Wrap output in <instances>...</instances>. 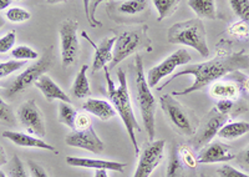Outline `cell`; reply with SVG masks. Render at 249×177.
<instances>
[{"mask_svg": "<svg viewBox=\"0 0 249 177\" xmlns=\"http://www.w3.org/2000/svg\"><path fill=\"white\" fill-rule=\"evenodd\" d=\"M249 66V56H247L243 53L230 55V56H218L210 61H204L201 64H195V65H186L181 71L176 72L168 79L166 83L159 86L157 90H162L164 86L172 83L173 80L183 76V75H192L193 84L190 88H184L182 91H175L173 96H184V95L192 94L195 91L202 90L206 86L215 83L218 79L226 76L230 72H234L239 69H246Z\"/></svg>", "mask_w": 249, "mask_h": 177, "instance_id": "cell-1", "label": "cell"}, {"mask_svg": "<svg viewBox=\"0 0 249 177\" xmlns=\"http://www.w3.org/2000/svg\"><path fill=\"white\" fill-rule=\"evenodd\" d=\"M105 70V77L106 83H107V95L110 97L112 106L116 110V114L120 115L122 123L124 125V129L127 131L128 137H130L131 142H132L133 147H135V152L136 155H140L139 143H137L136 139V131L141 132V126L137 123L136 117H135V112L132 109V104H131L130 92H128L127 86V79H126V74L122 69L117 70V79H119V86L115 85L113 80L111 79V74L108 68H104Z\"/></svg>", "mask_w": 249, "mask_h": 177, "instance_id": "cell-2", "label": "cell"}, {"mask_svg": "<svg viewBox=\"0 0 249 177\" xmlns=\"http://www.w3.org/2000/svg\"><path fill=\"white\" fill-rule=\"evenodd\" d=\"M133 76H135V97H136L137 105L141 112L142 121H143L144 131L147 134L150 142L155 141V115L156 104L155 96L151 92V88L148 86L147 79L144 76L143 61L141 55H136L135 63H133Z\"/></svg>", "mask_w": 249, "mask_h": 177, "instance_id": "cell-3", "label": "cell"}, {"mask_svg": "<svg viewBox=\"0 0 249 177\" xmlns=\"http://www.w3.org/2000/svg\"><path fill=\"white\" fill-rule=\"evenodd\" d=\"M167 39L171 44H179L195 49L201 56H210L206 28L201 19H191L173 24L168 30Z\"/></svg>", "mask_w": 249, "mask_h": 177, "instance_id": "cell-4", "label": "cell"}, {"mask_svg": "<svg viewBox=\"0 0 249 177\" xmlns=\"http://www.w3.org/2000/svg\"><path fill=\"white\" fill-rule=\"evenodd\" d=\"M51 64H53V48H49L36 63L29 65L21 74L18 75L14 80L4 88V96L12 99L15 95L25 91L26 88L34 85L39 80L41 75L46 74L50 70Z\"/></svg>", "mask_w": 249, "mask_h": 177, "instance_id": "cell-5", "label": "cell"}, {"mask_svg": "<svg viewBox=\"0 0 249 177\" xmlns=\"http://www.w3.org/2000/svg\"><path fill=\"white\" fill-rule=\"evenodd\" d=\"M160 104L176 131L183 136H193L196 134V126L193 125L192 119L183 105L176 100L173 95L166 94L161 96Z\"/></svg>", "mask_w": 249, "mask_h": 177, "instance_id": "cell-6", "label": "cell"}, {"mask_svg": "<svg viewBox=\"0 0 249 177\" xmlns=\"http://www.w3.org/2000/svg\"><path fill=\"white\" fill-rule=\"evenodd\" d=\"M77 28L79 23L71 19L60 24V54H61V65L64 68L72 65L79 56L80 43L77 37Z\"/></svg>", "mask_w": 249, "mask_h": 177, "instance_id": "cell-7", "label": "cell"}, {"mask_svg": "<svg viewBox=\"0 0 249 177\" xmlns=\"http://www.w3.org/2000/svg\"><path fill=\"white\" fill-rule=\"evenodd\" d=\"M17 117L20 125L31 135H35L39 139L46 136L45 119L43 112L40 111L35 100H28L19 106L17 111Z\"/></svg>", "mask_w": 249, "mask_h": 177, "instance_id": "cell-8", "label": "cell"}, {"mask_svg": "<svg viewBox=\"0 0 249 177\" xmlns=\"http://www.w3.org/2000/svg\"><path fill=\"white\" fill-rule=\"evenodd\" d=\"M191 60H192V56H191V54L187 52L186 49H178L177 52H175L170 56L166 57L159 65L150 69V71L147 72V76H146L148 86L151 88H156L162 79L172 74L176 69L179 68V66L187 65Z\"/></svg>", "mask_w": 249, "mask_h": 177, "instance_id": "cell-9", "label": "cell"}, {"mask_svg": "<svg viewBox=\"0 0 249 177\" xmlns=\"http://www.w3.org/2000/svg\"><path fill=\"white\" fill-rule=\"evenodd\" d=\"M228 115H223L217 111L215 107H213L208 114H207L204 123L198 129V131L195 134V137L191 140V145L195 150H201L206 145L213 141L218 135V131L221 130L222 126L227 124Z\"/></svg>", "mask_w": 249, "mask_h": 177, "instance_id": "cell-10", "label": "cell"}, {"mask_svg": "<svg viewBox=\"0 0 249 177\" xmlns=\"http://www.w3.org/2000/svg\"><path fill=\"white\" fill-rule=\"evenodd\" d=\"M164 146L166 142L163 140L152 141L148 143L140 155L136 171L132 177H150L163 159Z\"/></svg>", "mask_w": 249, "mask_h": 177, "instance_id": "cell-11", "label": "cell"}, {"mask_svg": "<svg viewBox=\"0 0 249 177\" xmlns=\"http://www.w3.org/2000/svg\"><path fill=\"white\" fill-rule=\"evenodd\" d=\"M65 143L71 147H77V149H84L86 151H90L92 154H101L105 150V143L97 136L93 127H89L82 131L69 132L65 136Z\"/></svg>", "mask_w": 249, "mask_h": 177, "instance_id": "cell-12", "label": "cell"}, {"mask_svg": "<svg viewBox=\"0 0 249 177\" xmlns=\"http://www.w3.org/2000/svg\"><path fill=\"white\" fill-rule=\"evenodd\" d=\"M140 40L141 39L139 34L135 32H124L120 34L113 45V57L110 63V69H115V66L136 52L140 45Z\"/></svg>", "mask_w": 249, "mask_h": 177, "instance_id": "cell-13", "label": "cell"}, {"mask_svg": "<svg viewBox=\"0 0 249 177\" xmlns=\"http://www.w3.org/2000/svg\"><path fill=\"white\" fill-rule=\"evenodd\" d=\"M234 154L227 145L221 141H211L208 145L202 147L197 156L198 163H218L228 162L234 159Z\"/></svg>", "mask_w": 249, "mask_h": 177, "instance_id": "cell-14", "label": "cell"}, {"mask_svg": "<svg viewBox=\"0 0 249 177\" xmlns=\"http://www.w3.org/2000/svg\"><path fill=\"white\" fill-rule=\"evenodd\" d=\"M82 36L85 37L86 40L92 45V48L95 49V55H93L92 63V72L99 71V70L105 68L106 64L112 61L113 45H115V41H116L117 36L106 37V39H104L99 45H96V44L93 43L85 32H82Z\"/></svg>", "mask_w": 249, "mask_h": 177, "instance_id": "cell-15", "label": "cell"}, {"mask_svg": "<svg viewBox=\"0 0 249 177\" xmlns=\"http://www.w3.org/2000/svg\"><path fill=\"white\" fill-rule=\"evenodd\" d=\"M66 163L72 167H81V169L90 170H107V171L124 172L126 163L117 162V161L96 160V159H89V157H66Z\"/></svg>", "mask_w": 249, "mask_h": 177, "instance_id": "cell-16", "label": "cell"}, {"mask_svg": "<svg viewBox=\"0 0 249 177\" xmlns=\"http://www.w3.org/2000/svg\"><path fill=\"white\" fill-rule=\"evenodd\" d=\"M3 137L8 139L9 141H12L17 146H21V147H31V149H40V150H48L50 152H55L57 154L56 149L50 143L45 142L43 139L39 137H33L30 135H26L24 132L13 131V130H6L4 131Z\"/></svg>", "mask_w": 249, "mask_h": 177, "instance_id": "cell-17", "label": "cell"}, {"mask_svg": "<svg viewBox=\"0 0 249 177\" xmlns=\"http://www.w3.org/2000/svg\"><path fill=\"white\" fill-rule=\"evenodd\" d=\"M37 88H39L41 94L44 95L46 100L49 103L54 100H60L64 101V103H71V99L69 97V95L66 94L56 83H55L53 79H51L49 75L44 74L39 77V80L34 84Z\"/></svg>", "mask_w": 249, "mask_h": 177, "instance_id": "cell-18", "label": "cell"}, {"mask_svg": "<svg viewBox=\"0 0 249 177\" xmlns=\"http://www.w3.org/2000/svg\"><path fill=\"white\" fill-rule=\"evenodd\" d=\"M82 109L86 112H90V114L97 116L102 121L111 120L116 115V110L110 103L100 100V99H88L82 104Z\"/></svg>", "mask_w": 249, "mask_h": 177, "instance_id": "cell-19", "label": "cell"}, {"mask_svg": "<svg viewBox=\"0 0 249 177\" xmlns=\"http://www.w3.org/2000/svg\"><path fill=\"white\" fill-rule=\"evenodd\" d=\"M249 132V123L235 121V123L224 124L218 131L217 136L223 140H237Z\"/></svg>", "mask_w": 249, "mask_h": 177, "instance_id": "cell-20", "label": "cell"}, {"mask_svg": "<svg viewBox=\"0 0 249 177\" xmlns=\"http://www.w3.org/2000/svg\"><path fill=\"white\" fill-rule=\"evenodd\" d=\"M88 69L89 65L81 66V69H80L79 72H77L76 77H75L72 88H71V94H72V96L76 97V99H85V97L91 95L90 83H89V79L88 76H86Z\"/></svg>", "mask_w": 249, "mask_h": 177, "instance_id": "cell-21", "label": "cell"}, {"mask_svg": "<svg viewBox=\"0 0 249 177\" xmlns=\"http://www.w3.org/2000/svg\"><path fill=\"white\" fill-rule=\"evenodd\" d=\"M210 92L217 99H235L239 94V86L232 81H215L211 85Z\"/></svg>", "mask_w": 249, "mask_h": 177, "instance_id": "cell-22", "label": "cell"}, {"mask_svg": "<svg viewBox=\"0 0 249 177\" xmlns=\"http://www.w3.org/2000/svg\"><path fill=\"white\" fill-rule=\"evenodd\" d=\"M188 6L202 19L214 20L217 18L215 0H188Z\"/></svg>", "mask_w": 249, "mask_h": 177, "instance_id": "cell-23", "label": "cell"}, {"mask_svg": "<svg viewBox=\"0 0 249 177\" xmlns=\"http://www.w3.org/2000/svg\"><path fill=\"white\" fill-rule=\"evenodd\" d=\"M164 177H184L183 163L179 160L178 150L172 146L170 150V157H168L167 169Z\"/></svg>", "mask_w": 249, "mask_h": 177, "instance_id": "cell-24", "label": "cell"}, {"mask_svg": "<svg viewBox=\"0 0 249 177\" xmlns=\"http://www.w3.org/2000/svg\"><path fill=\"white\" fill-rule=\"evenodd\" d=\"M77 112L69 103L60 101L59 104V121L64 125H66L70 129L75 130V120H76Z\"/></svg>", "mask_w": 249, "mask_h": 177, "instance_id": "cell-25", "label": "cell"}, {"mask_svg": "<svg viewBox=\"0 0 249 177\" xmlns=\"http://www.w3.org/2000/svg\"><path fill=\"white\" fill-rule=\"evenodd\" d=\"M148 6V0H126L117 5V10L121 14L136 15L146 10Z\"/></svg>", "mask_w": 249, "mask_h": 177, "instance_id": "cell-26", "label": "cell"}, {"mask_svg": "<svg viewBox=\"0 0 249 177\" xmlns=\"http://www.w3.org/2000/svg\"><path fill=\"white\" fill-rule=\"evenodd\" d=\"M152 3L155 8L157 9V13H159L157 20L162 21L164 18L171 17L177 10L179 0H152Z\"/></svg>", "mask_w": 249, "mask_h": 177, "instance_id": "cell-27", "label": "cell"}, {"mask_svg": "<svg viewBox=\"0 0 249 177\" xmlns=\"http://www.w3.org/2000/svg\"><path fill=\"white\" fill-rule=\"evenodd\" d=\"M230 5L232 8L233 13L238 18H241V20L248 23L249 21V0H228Z\"/></svg>", "mask_w": 249, "mask_h": 177, "instance_id": "cell-28", "label": "cell"}, {"mask_svg": "<svg viewBox=\"0 0 249 177\" xmlns=\"http://www.w3.org/2000/svg\"><path fill=\"white\" fill-rule=\"evenodd\" d=\"M12 56L19 61H25L37 59L39 54H37V52H35L34 49H31L30 46L19 45L12 50Z\"/></svg>", "mask_w": 249, "mask_h": 177, "instance_id": "cell-29", "label": "cell"}, {"mask_svg": "<svg viewBox=\"0 0 249 177\" xmlns=\"http://www.w3.org/2000/svg\"><path fill=\"white\" fill-rule=\"evenodd\" d=\"M31 18V14L25 10V9L20 8V6H14V8H10L6 12V19L12 23L19 24L24 23V21L29 20Z\"/></svg>", "mask_w": 249, "mask_h": 177, "instance_id": "cell-30", "label": "cell"}, {"mask_svg": "<svg viewBox=\"0 0 249 177\" xmlns=\"http://www.w3.org/2000/svg\"><path fill=\"white\" fill-rule=\"evenodd\" d=\"M0 123L6 124L9 126H14L17 124V119L13 109L9 104L3 100V97L0 96Z\"/></svg>", "mask_w": 249, "mask_h": 177, "instance_id": "cell-31", "label": "cell"}, {"mask_svg": "<svg viewBox=\"0 0 249 177\" xmlns=\"http://www.w3.org/2000/svg\"><path fill=\"white\" fill-rule=\"evenodd\" d=\"M228 33H230L232 36L239 39V40H248L249 39V26L247 25L246 21L243 20L232 24V25L228 28Z\"/></svg>", "mask_w": 249, "mask_h": 177, "instance_id": "cell-32", "label": "cell"}, {"mask_svg": "<svg viewBox=\"0 0 249 177\" xmlns=\"http://www.w3.org/2000/svg\"><path fill=\"white\" fill-rule=\"evenodd\" d=\"M25 66V61H19V60H10L5 61V63H0V80L4 77L12 75L13 72L18 71L19 69Z\"/></svg>", "mask_w": 249, "mask_h": 177, "instance_id": "cell-33", "label": "cell"}, {"mask_svg": "<svg viewBox=\"0 0 249 177\" xmlns=\"http://www.w3.org/2000/svg\"><path fill=\"white\" fill-rule=\"evenodd\" d=\"M9 177H28L24 165L18 155H14L9 166Z\"/></svg>", "mask_w": 249, "mask_h": 177, "instance_id": "cell-34", "label": "cell"}, {"mask_svg": "<svg viewBox=\"0 0 249 177\" xmlns=\"http://www.w3.org/2000/svg\"><path fill=\"white\" fill-rule=\"evenodd\" d=\"M15 40H17L15 32H9L8 34L0 37V54H6L8 52H10L14 46Z\"/></svg>", "mask_w": 249, "mask_h": 177, "instance_id": "cell-35", "label": "cell"}, {"mask_svg": "<svg viewBox=\"0 0 249 177\" xmlns=\"http://www.w3.org/2000/svg\"><path fill=\"white\" fill-rule=\"evenodd\" d=\"M217 174L219 177H249V175L234 169L230 165H223L217 170Z\"/></svg>", "mask_w": 249, "mask_h": 177, "instance_id": "cell-36", "label": "cell"}, {"mask_svg": "<svg viewBox=\"0 0 249 177\" xmlns=\"http://www.w3.org/2000/svg\"><path fill=\"white\" fill-rule=\"evenodd\" d=\"M91 126H92V123H91L90 116L86 112H77L76 120H75V130L76 131H82V130L89 129Z\"/></svg>", "mask_w": 249, "mask_h": 177, "instance_id": "cell-37", "label": "cell"}, {"mask_svg": "<svg viewBox=\"0 0 249 177\" xmlns=\"http://www.w3.org/2000/svg\"><path fill=\"white\" fill-rule=\"evenodd\" d=\"M102 1H105V0H90V5H89V10H90V19H89V24H90L92 28L101 26V23L96 20V10Z\"/></svg>", "mask_w": 249, "mask_h": 177, "instance_id": "cell-38", "label": "cell"}, {"mask_svg": "<svg viewBox=\"0 0 249 177\" xmlns=\"http://www.w3.org/2000/svg\"><path fill=\"white\" fill-rule=\"evenodd\" d=\"M233 106H234V103L231 99H219L215 104V109L217 111H219L223 115H228L231 111H232Z\"/></svg>", "mask_w": 249, "mask_h": 177, "instance_id": "cell-39", "label": "cell"}, {"mask_svg": "<svg viewBox=\"0 0 249 177\" xmlns=\"http://www.w3.org/2000/svg\"><path fill=\"white\" fill-rule=\"evenodd\" d=\"M29 170H30L31 177H49V175L46 174L45 169L43 166H40L39 163H36L35 161H28Z\"/></svg>", "mask_w": 249, "mask_h": 177, "instance_id": "cell-40", "label": "cell"}, {"mask_svg": "<svg viewBox=\"0 0 249 177\" xmlns=\"http://www.w3.org/2000/svg\"><path fill=\"white\" fill-rule=\"evenodd\" d=\"M183 152V151H182ZM178 156H179V160L182 161V163H184L186 166H190V167H195L196 163H197V159L195 157V155L190 151V150H187L184 147V152L183 155H181L178 152Z\"/></svg>", "mask_w": 249, "mask_h": 177, "instance_id": "cell-41", "label": "cell"}, {"mask_svg": "<svg viewBox=\"0 0 249 177\" xmlns=\"http://www.w3.org/2000/svg\"><path fill=\"white\" fill-rule=\"evenodd\" d=\"M241 160L246 165H249V146L241 154Z\"/></svg>", "mask_w": 249, "mask_h": 177, "instance_id": "cell-42", "label": "cell"}, {"mask_svg": "<svg viewBox=\"0 0 249 177\" xmlns=\"http://www.w3.org/2000/svg\"><path fill=\"white\" fill-rule=\"evenodd\" d=\"M6 152L3 149V146L0 145V166H4L6 163Z\"/></svg>", "mask_w": 249, "mask_h": 177, "instance_id": "cell-43", "label": "cell"}, {"mask_svg": "<svg viewBox=\"0 0 249 177\" xmlns=\"http://www.w3.org/2000/svg\"><path fill=\"white\" fill-rule=\"evenodd\" d=\"M82 3H84V8H85V14H86V18H88V21H89V19H90V10H89L90 0H82Z\"/></svg>", "mask_w": 249, "mask_h": 177, "instance_id": "cell-44", "label": "cell"}, {"mask_svg": "<svg viewBox=\"0 0 249 177\" xmlns=\"http://www.w3.org/2000/svg\"><path fill=\"white\" fill-rule=\"evenodd\" d=\"M10 4H12V0H0V10L9 8Z\"/></svg>", "mask_w": 249, "mask_h": 177, "instance_id": "cell-45", "label": "cell"}, {"mask_svg": "<svg viewBox=\"0 0 249 177\" xmlns=\"http://www.w3.org/2000/svg\"><path fill=\"white\" fill-rule=\"evenodd\" d=\"M95 177H108L107 170H96L95 171Z\"/></svg>", "mask_w": 249, "mask_h": 177, "instance_id": "cell-46", "label": "cell"}, {"mask_svg": "<svg viewBox=\"0 0 249 177\" xmlns=\"http://www.w3.org/2000/svg\"><path fill=\"white\" fill-rule=\"evenodd\" d=\"M64 1H66V0H46V3L48 4H59V3H64Z\"/></svg>", "mask_w": 249, "mask_h": 177, "instance_id": "cell-47", "label": "cell"}, {"mask_svg": "<svg viewBox=\"0 0 249 177\" xmlns=\"http://www.w3.org/2000/svg\"><path fill=\"white\" fill-rule=\"evenodd\" d=\"M244 88H246V91L249 94V77L247 79L246 81H244Z\"/></svg>", "mask_w": 249, "mask_h": 177, "instance_id": "cell-48", "label": "cell"}, {"mask_svg": "<svg viewBox=\"0 0 249 177\" xmlns=\"http://www.w3.org/2000/svg\"><path fill=\"white\" fill-rule=\"evenodd\" d=\"M4 25H5V19H4V18L0 15V29L3 28Z\"/></svg>", "mask_w": 249, "mask_h": 177, "instance_id": "cell-49", "label": "cell"}, {"mask_svg": "<svg viewBox=\"0 0 249 177\" xmlns=\"http://www.w3.org/2000/svg\"><path fill=\"white\" fill-rule=\"evenodd\" d=\"M0 177H6L5 174H4L3 171H0Z\"/></svg>", "mask_w": 249, "mask_h": 177, "instance_id": "cell-50", "label": "cell"}, {"mask_svg": "<svg viewBox=\"0 0 249 177\" xmlns=\"http://www.w3.org/2000/svg\"><path fill=\"white\" fill-rule=\"evenodd\" d=\"M18 1H21V0H18Z\"/></svg>", "mask_w": 249, "mask_h": 177, "instance_id": "cell-51", "label": "cell"}]
</instances>
